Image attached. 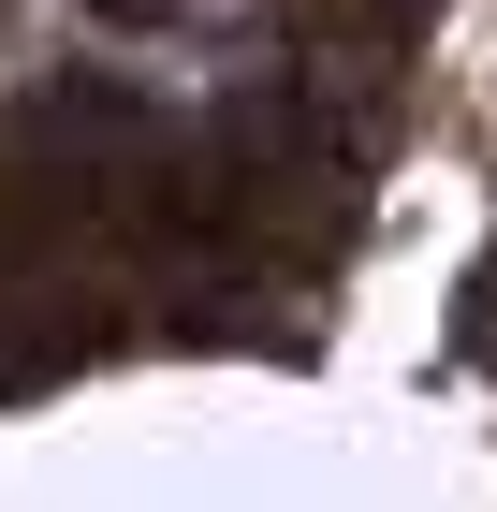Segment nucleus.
I'll return each instance as SVG.
<instances>
[{
    "label": "nucleus",
    "instance_id": "f257e3e1",
    "mask_svg": "<svg viewBox=\"0 0 497 512\" xmlns=\"http://www.w3.org/2000/svg\"><path fill=\"white\" fill-rule=\"evenodd\" d=\"M88 15H176V0H88Z\"/></svg>",
    "mask_w": 497,
    "mask_h": 512
}]
</instances>
